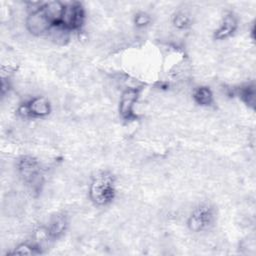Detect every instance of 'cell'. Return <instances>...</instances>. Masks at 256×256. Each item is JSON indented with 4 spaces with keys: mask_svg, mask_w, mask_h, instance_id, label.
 Returning <instances> with one entry per match:
<instances>
[{
    "mask_svg": "<svg viewBox=\"0 0 256 256\" xmlns=\"http://www.w3.org/2000/svg\"><path fill=\"white\" fill-rule=\"evenodd\" d=\"M116 196V179L109 171L98 172L89 185V198L97 206L110 204Z\"/></svg>",
    "mask_w": 256,
    "mask_h": 256,
    "instance_id": "6da1fadb",
    "label": "cell"
},
{
    "mask_svg": "<svg viewBox=\"0 0 256 256\" xmlns=\"http://www.w3.org/2000/svg\"><path fill=\"white\" fill-rule=\"evenodd\" d=\"M18 173L23 182L32 190L40 189L43 183V173L40 163L32 156H22L17 162Z\"/></svg>",
    "mask_w": 256,
    "mask_h": 256,
    "instance_id": "7a4b0ae2",
    "label": "cell"
},
{
    "mask_svg": "<svg viewBox=\"0 0 256 256\" xmlns=\"http://www.w3.org/2000/svg\"><path fill=\"white\" fill-rule=\"evenodd\" d=\"M214 221L215 212L213 207L208 204H202L191 212L187 220V226L190 231L199 233L209 229Z\"/></svg>",
    "mask_w": 256,
    "mask_h": 256,
    "instance_id": "3957f363",
    "label": "cell"
},
{
    "mask_svg": "<svg viewBox=\"0 0 256 256\" xmlns=\"http://www.w3.org/2000/svg\"><path fill=\"white\" fill-rule=\"evenodd\" d=\"M84 20L85 11L83 6L79 2H72L65 4L63 15L58 26L67 31L78 30L83 26Z\"/></svg>",
    "mask_w": 256,
    "mask_h": 256,
    "instance_id": "277c9868",
    "label": "cell"
},
{
    "mask_svg": "<svg viewBox=\"0 0 256 256\" xmlns=\"http://www.w3.org/2000/svg\"><path fill=\"white\" fill-rule=\"evenodd\" d=\"M25 25L28 32L35 36H41L53 28V24L43 10V4L39 8L29 12Z\"/></svg>",
    "mask_w": 256,
    "mask_h": 256,
    "instance_id": "5b68a950",
    "label": "cell"
},
{
    "mask_svg": "<svg viewBox=\"0 0 256 256\" xmlns=\"http://www.w3.org/2000/svg\"><path fill=\"white\" fill-rule=\"evenodd\" d=\"M51 112L50 101L44 96H37L32 98L27 103L21 105L18 109V114L22 117L44 118Z\"/></svg>",
    "mask_w": 256,
    "mask_h": 256,
    "instance_id": "8992f818",
    "label": "cell"
},
{
    "mask_svg": "<svg viewBox=\"0 0 256 256\" xmlns=\"http://www.w3.org/2000/svg\"><path fill=\"white\" fill-rule=\"evenodd\" d=\"M140 90L138 88H127L120 96L119 114L125 120H131L135 117L134 106L139 98Z\"/></svg>",
    "mask_w": 256,
    "mask_h": 256,
    "instance_id": "52a82bcc",
    "label": "cell"
},
{
    "mask_svg": "<svg viewBox=\"0 0 256 256\" xmlns=\"http://www.w3.org/2000/svg\"><path fill=\"white\" fill-rule=\"evenodd\" d=\"M237 28H238V21L236 16L232 13H228L223 17L219 27L214 32V39L225 40L231 37L235 33Z\"/></svg>",
    "mask_w": 256,
    "mask_h": 256,
    "instance_id": "ba28073f",
    "label": "cell"
},
{
    "mask_svg": "<svg viewBox=\"0 0 256 256\" xmlns=\"http://www.w3.org/2000/svg\"><path fill=\"white\" fill-rule=\"evenodd\" d=\"M68 227V220L67 217L64 214H57L53 216L50 221L48 222V225L46 227V234L47 236L52 239H58L60 238Z\"/></svg>",
    "mask_w": 256,
    "mask_h": 256,
    "instance_id": "9c48e42d",
    "label": "cell"
},
{
    "mask_svg": "<svg viewBox=\"0 0 256 256\" xmlns=\"http://www.w3.org/2000/svg\"><path fill=\"white\" fill-rule=\"evenodd\" d=\"M194 101L203 107L211 106L214 102V96L211 89L207 86L197 87L193 92Z\"/></svg>",
    "mask_w": 256,
    "mask_h": 256,
    "instance_id": "30bf717a",
    "label": "cell"
},
{
    "mask_svg": "<svg viewBox=\"0 0 256 256\" xmlns=\"http://www.w3.org/2000/svg\"><path fill=\"white\" fill-rule=\"evenodd\" d=\"M173 25L177 28V29H180V30H183V29H186L190 26V22H191V19H190V16L185 13V12H178L174 15L173 17Z\"/></svg>",
    "mask_w": 256,
    "mask_h": 256,
    "instance_id": "8fae6325",
    "label": "cell"
},
{
    "mask_svg": "<svg viewBox=\"0 0 256 256\" xmlns=\"http://www.w3.org/2000/svg\"><path fill=\"white\" fill-rule=\"evenodd\" d=\"M39 253L38 247L28 244V243H22L19 244L17 247L14 248L12 251V254H19V255H34Z\"/></svg>",
    "mask_w": 256,
    "mask_h": 256,
    "instance_id": "7c38bea8",
    "label": "cell"
},
{
    "mask_svg": "<svg viewBox=\"0 0 256 256\" xmlns=\"http://www.w3.org/2000/svg\"><path fill=\"white\" fill-rule=\"evenodd\" d=\"M240 97L242 100L250 106H254L255 103V89L253 86H246L245 88L241 89L240 92Z\"/></svg>",
    "mask_w": 256,
    "mask_h": 256,
    "instance_id": "4fadbf2b",
    "label": "cell"
},
{
    "mask_svg": "<svg viewBox=\"0 0 256 256\" xmlns=\"http://www.w3.org/2000/svg\"><path fill=\"white\" fill-rule=\"evenodd\" d=\"M150 22H151V17L149 14L145 12H139L134 17V24L140 28L146 27L147 25L150 24Z\"/></svg>",
    "mask_w": 256,
    "mask_h": 256,
    "instance_id": "5bb4252c",
    "label": "cell"
}]
</instances>
